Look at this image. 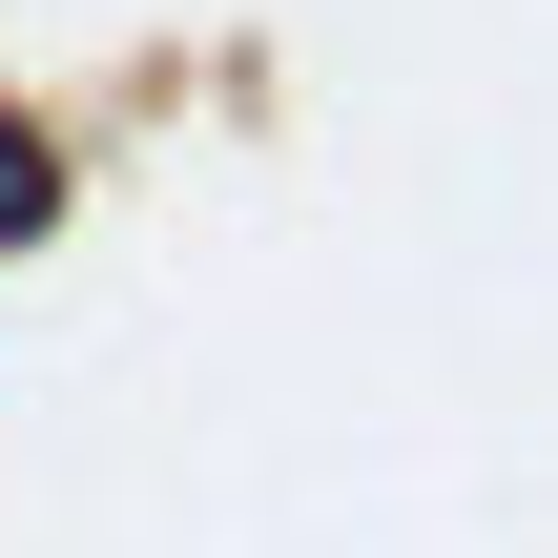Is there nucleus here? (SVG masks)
Returning <instances> with one entry per match:
<instances>
[{
  "label": "nucleus",
  "mask_w": 558,
  "mask_h": 558,
  "mask_svg": "<svg viewBox=\"0 0 558 558\" xmlns=\"http://www.w3.org/2000/svg\"><path fill=\"white\" fill-rule=\"evenodd\" d=\"M41 228H62V145L0 104V248H41Z\"/></svg>",
  "instance_id": "obj_1"
}]
</instances>
